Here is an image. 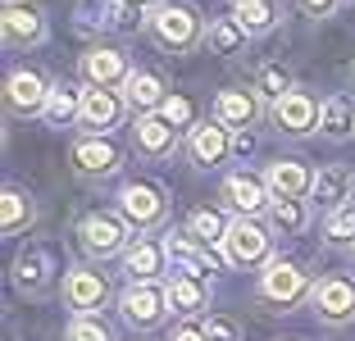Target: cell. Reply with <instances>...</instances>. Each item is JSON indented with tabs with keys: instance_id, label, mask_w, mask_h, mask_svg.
Wrapping results in <instances>:
<instances>
[{
	"instance_id": "obj_1",
	"label": "cell",
	"mask_w": 355,
	"mask_h": 341,
	"mask_svg": "<svg viewBox=\"0 0 355 341\" xmlns=\"http://www.w3.org/2000/svg\"><path fill=\"white\" fill-rule=\"evenodd\" d=\"M114 209L137 237H164L173 227V200L155 177H128L114 191Z\"/></svg>"
},
{
	"instance_id": "obj_2",
	"label": "cell",
	"mask_w": 355,
	"mask_h": 341,
	"mask_svg": "<svg viewBox=\"0 0 355 341\" xmlns=\"http://www.w3.org/2000/svg\"><path fill=\"white\" fill-rule=\"evenodd\" d=\"M150 42L168 55H196L209 37V19L191 5V0H164L146 14Z\"/></svg>"
},
{
	"instance_id": "obj_3",
	"label": "cell",
	"mask_w": 355,
	"mask_h": 341,
	"mask_svg": "<svg viewBox=\"0 0 355 341\" xmlns=\"http://www.w3.org/2000/svg\"><path fill=\"white\" fill-rule=\"evenodd\" d=\"M64 273H60V255L46 241H23L10 259V287L23 300H46L51 291H60Z\"/></svg>"
},
{
	"instance_id": "obj_4",
	"label": "cell",
	"mask_w": 355,
	"mask_h": 341,
	"mask_svg": "<svg viewBox=\"0 0 355 341\" xmlns=\"http://www.w3.org/2000/svg\"><path fill=\"white\" fill-rule=\"evenodd\" d=\"M273 227L264 218H232L228 237H223V259H228V269H246V273H264L273 264Z\"/></svg>"
},
{
	"instance_id": "obj_5",
	"label": "cell",
	"mask_w": 355,
	"mask_h": 341,
	"mask_svg": "<svg viewBox=\"0 0 355 341\" xmlns=\"http://www.w3.org/2000/svg\"><path fill=\"white\" fill-rule=\"evenodd\" d=\"M114 310H119V323L132 332H155L168 323L173 305H168V287L164 282H123L114 296Z\"/></svg>"
},
{
	"instance_id": "obj_6",
	"label": "cell",
	"mask_w": 355,
	"mask_h": 341,
	"mask_svg": "<svg viewBox=\"0 0 355 341\" xmlns=\"http://www.w3.org/2000/svg\"><path fill=\"white\" fill-rule=\"evenodd\" d=\"M310 291H314L310 269H305L301 259L278 255L269 269L260 273V287H255V296H260L264 305H273L278 314H292L296 305H310Z\"/></svg>"
},
{
	"instance_id": "obj_7",
	"label": "cell",
	"mask_w": 355,
	"mask_h": 341,
	"mask_svg": "<svg viewBox=\"0 0 355 341\" xmlns=\"http://www.w3.org/2000/svg\"><path fill=\"white\" fill-rule=\"evenodd\" d=\"M78 246H83L87 264H105V259H123V250L132 246V227L123 223L119 209H92L78 223Z\"/></svg>"
},
{
	"instance_id": "obj_8",
	"label": "cell",
	"mask_w": 355,
	"mask_h": 341,
	"mask_svg": "<svg viewBox=\"0 0 355 341\" xmlns=\"http://www.w3.org/2000/svg\"><path fill=\"white\" fill-rule=\"evenodd\" d=\"M319 114H324V100L310 87H296L278 105H269V119L264 123L282 141H310V137H319Z\"/></svg>"
},
{
	"instance_id": "obj_9",
	"label": "cell",
	"mask_w": 355,
	"mask_h": 341,
	"mask_svg": "<svg viewBox=\"0 0 355 341\" xmlns=\"http://www.w3.org/2000/svg\"><path fill=\"white\" fill-rule=\"evenodd\" d=\"M119 291L110 287V273H101V264H73L64 269V282H60V300L69 319H83V314H101L105 305H114Z\"/></svg>"
},
{
	"instance_id": "obj_10",
	"label": "cell",
	"mask_w": 355,
	"mask_h": 341,
	"mask_svg": "<svg viewBox=\"0 0 355 341\" xmlns=\"http://www.w3.org/2000/svg\"><path fill=\"white\" fill-rule=\"evenodd\" d=\"M182 146H187V132L173 128L164 114H137L132 128H128V150H132L141 164H164Z\"/></svg>"
},
{
	"instance_id": "obj_11",
	"label": "cell",
	"mask_w": 355,
	"mask_h": 341,
	"mask_svg": "<svg viewBox=\"0 0 355 341\" xmlns=\"http://www.w3.org/2000/svg\"><path fill=\"white\" fill-rule=\"evenodd\" d=\"M69 168H73L78 182H110V177L123 168V146L114 137H73L69 146Z\"/></svg>"
},
{
	"instance_id": "obj_12",
	"label": "cell",
	"mask_w": 355,
	"mask_h": 341,
	"mask_svg": "<svg viewBox=\"0 0 355 341\" xmlns=\"http://www.w3.org/2000/svg\"><path fill=\"white\" fill-rule=\"evenodd\" d=\"M164 250H168V269H173V273H187V278H200V282H209V273L228 269L223 250L196 241L187 227H168V232H164Z\"/></svg>"
},
{
	"instance_id": "obj_13",
	"label": "cell",
	"mask_w": 355,
	"mask_h": 341,
	"mask_svg": "<svg viewBox=\"0 0 355 341\" xmlns=\"http://www.w3.org/2000/svg\"><path fill=\"white\" fill-rule=\"evenodd\" d=\"M132 78V60L123 46L96 42L78 55V82L83 87H101V91H123V82Z\"/></svg>"
},
{
	"instance_id": "obj_14",
	"label": "cell",
	"mask_w": 355,
	"mask_h": 341,
	"mask_svg": "<svg viewBox=\"0 0 355 341\" xmlns=\"http://www.w3.org/2000/svg\"><path fill=\"white\" fill-rule=\"evenodd\" d=\"M310 310L324 328H351L355 323V278L351 273H324V278H314Z\"/></svg>"
},
{
	"instance_id": "obj_15",
	"label": "cell",
	"mask_w": 355,
	"mask_h": 341,
	"mask_svg": "<svg viewBox=\"0 0 355 341\" xmlns=\"http://www.w3.org/2000/svg\"><path fill=\"white\" fill-rule=\"evenodd\" d=\"M0 32H5V51H42L51 42V19H46L42 5L32 0H14L5 5V19H0Z\"/></svg>"
},
{
	"instance_id": "obj_16",
	"label": "cell",
	"mask_w": 355,
	"mask_h": 341,
	"mask_svg": "<svg viewBox=\"0 0 355 341\" xmlns=\"http://www.w3.org/2000/svg\"><path fill=\"white\" fill-rule=\"evenodd\" d=\"M51 82L55 78H46L32 64L10 69V78H5V110H10V119H42L46 100H51Z\"/></svg>"
},
{
	"instance_id": "obj_17",
	"label": "cell",
	"mask_w": 355,
	"mask_h": 341,
	"mask_svg": "<svg viewBox=\"0 0 355 341\" xmlns=\"http://www.w3.org/2000/svg\"><path fill=\"white\" fill-rule=\"evenodd\" d=\"M182 155L200 168V173H214L223 168V159H232V132L219 123V119H196L187 128V146H182Z\"/></svg>"
},
{
	"instance_id": "obj_18",
	"label": "cell",
	"mask_w": 355,
	"mask_h": 341,
	"mask_svg": "<svg viewBox=\"0 0 355 341\" xmlns=\"http://www.w3.org/2000/svg\"><path fill=\"white\" fill-rule=\"evenodd\" d=\"M219 200L232 218H264L269 214V186H264V173H251V168H232L219 186Z\"/></svg>"
},
{
	"instance_id": "obj_19",
	"label": "cell",
	"mask_w": 355,
	"mask_h": 341,
	"mask_svg": "<svg viewBox=\"0 0 355 341\" xmlns=\"http://www.w3.org/2000/svg\"><path fill=\"white\" fill-rule=\"evenodd\" d=\"M209 119H219L228 132H255V123L269 119V110H264V100L251 91V82H246V87H223V91H214Z\"/></svg>"
},
{
	"instance_id": "obj_20",
	"label": "cell",
	"mask_w": 355,
	"mask_h": 341,
	"mask_svg": "<svg viewBox=\"0 0 355 341\" xmlns=\"http://www.w3.org/2000/svg\"><path fill=\"white\" fill-rule=\"evenodd\" d=\"M119 273L123 282H168V250L164 237H132V246L119 259Z\"/></svg>"
},
{
	"instance_id": "obj_21",
	"label": "cell",
	"mask_w": 355,
	"mask_h": 341,
	"mask_svg": "<svg viewBox=\"0 0 355 341\" xmlns=\"http://www.w3.org/2000/svg\"><path fill=\"white\" fill-rule=\"evenodd\" d=\"M123 119H128L123 91H101V87H87L78 132H83V137H114V128H123Z\"/></svg>"
},
{
	"instance_id": "obj_22",
	"label": "cell",
	"mask_w": 355,
	"mask_h": 341,
	"mask_svg": "<svg viewBox=\"0 0 355 341\" xmlns=\"http://www.w3.org/2000/svg\"><path fill=\"white\" fill-rule=\"evenodd\" d=\"M264 186L273 200H310L314 191V168L296 155H282L273 164H264Z\"/></svg>"
},
{
	"instance_id": "obj_23",
	"label": "cell",
	"mask_w": 355,
	"mask_h": 341,
	"mask_svg": "<svg viewBox=\"0 0 355 341\" xmlns=\"http://www.w3.org/2000/svg\"><path fill=\"white\" fill-rule=\"evenodd\" d=\"M351 191H355V173H351L346 164H324V168H314V191H310L314 214H333V209L351 205Z\"/></svg>"
},
{
	"instance_id": "obj_24",
	"label": "cell",
	"mask_w": 355,
	"mask_h": 341,
	"mask_svg": "<svg viewBox=\"0 0 355 341\" xmlns=\"http://www.w3.org/2000/svg\"><path fill=\"white\" fill-rule=\"evenodd\" d=\"M168 82H164V73L159 69H132V78L123 82V100H128V114H159L168 100Z\"/></svg>"
},
{
	"instance_id": "obj_25",
	"label": "cell",
	"mask_w": 355,
	"mask_h": 341,
	"mask_svg": "<svg viewBox=\"0 0 355 341\" xmlns=\"http://www.w3.org/2000/svg\"><path fill=\"white\" fill-rule=\"evenodd\" d=\"M37 196H32L28 186L19 182H5V191H0V232L5 237H23V232H32V223H37Z\"/></svg>"
},
{
	"instance_id": "obj_26",
	"label": "cell",
	"mask_w": 355,
	"mask_h": 341,
	"mask_svg": "<svg viewBox=\"0 0 355 341\" xmlns=\"http://www.w3.org/2000/svg\"><path fill=\"white\" fill-rule=\"evenodd\" d=\"M83 96H87V87L78 82V78H55L42 123H51V128H78V119H83Z\"/></svg>"
},
{
	"instance_id": "obj_27",
	"label": "cell",
	"mask_w": 355,
	"mask_h": 341,
	"mask_svg": "<svg viewBox=\"0 0 355 341\" xmlns=\"http://www.w3.org/2000/svg\"><path fill=\"white\" fill-rule=\"evenodd\" d=\"M319 137L328 146H346L355 141V96L351 91H333L324 96V114H319Z\"/></svg>"
},
{
	"instance_id": "obj_28",
	"label": "cell",
	"mask_w": 355,
	"mask_h": 341,
	"mask_svg": "<svg viewBox=\"0 0 355 341\" xmlns=\"http://www.w3.org/2000/svg\"><path fill=\"white\" fill-rule=\"evenodd\" d=\"M96 10V23L92 32H114V37H137L146 32V10H137L128 0H87Z\"/></svg>"
},
{
	"instance_id": "obj_29",
	"label": "cell",
	"mask_w": 355,
	"mask_h": 341,
	"mask_svg": "<svg viewBox=\"0 0 355 341\" xmlns=\"http://www.w3.org/2000/svg\"><path fill=\"white\" fill-rule=\"evenodd\" d=\"M168 305L178 319H205L209 314V282L187 278V273H168Z\"/></svg>"
},
{
	"instance_id": "obj_30",
	"label": "cell",
	"mask_w": 355,
	"mask_h": 341,
	"mask_svg": "<svg viewBox=\"0 0 355 341\" xmlns=\"http://www.w3.org/2000/svg\"><path fill=\"white\" fill-rule=\"evenodd\" d=\"M296 87H301V82H296V73L287 69L282 60H260V64H255V73H251V91L264 100V110L278 105L282 96L296 91Z\"/></svg>"
},
{
	"instance_id": "obj_31",
	"label": "cell",
	"mask_w": 355,
	"mask_h": 341,
	"mask_svg": "<svg viewBox=\"0 0 355 341\" xmlns=\"http://www.w3.org/2000/svg\"><path fill=\"white\" fill-rule=\"evenodd\" d=\"M232 19L241 23V32H246L251 42H260V37L278 32L282 5H278V0H237V5H232Z\"/></svg>"
},
{
	"instance_id": "obj_32",
	"label": "cell",
	"mask_w": 355,
	"mask_h": 341,
	"mask_svg": "<svg viewBox=\"0 0 355 341\" xmlns=\"http://www.w3.org/2000/svg\"><path fill=\"white\" fill-rule=\"evenodd\" d=\"M264 223L273 227V237H305L314 223V205L310 200H269Z\"/></svg>"
},
{
	"instance_id": "obj_33",
	"label": "cell",
	"mask_w": 355,
	"mask_h": 341,
	"mask_svg": "<svg viewBox=\"0 0 355 341\" xmlns=\"http://www.w3.org/2000/svg\"><path fill=\"white\" fill-rule=\"evenodd\" d=\"M246 32H241V23L232 19V14H223V19H209V37H205V51L219 55V60H237V55H246Z\"/></svg>"
},
{
	"instance_id": "obj_34",
	"label": "cell",
	"mask_w": 355,
	"mask_h": 341,
	"mask_svg": "<svg viewBox=\"0 0 355 341\" xmlns=\"http://www.w3.org/2000/svg\"><path fill=\"white\" fill-rule=\"evenodd\" d=\"M196 241H205V246H223V237H228V227H232V214L219 205H200L187 214V223H182Z\"/></svg>"
},
{
	"instance_id": "obj_35",
	"label": "cell",
	"mask_w": 355,
	"mask_h": 341,
	"mask_svg": "<svg viewBox=\"0 0 355 341\" xmlns=\"http://www.w3.org/2000/svg\"><path fill=\"white\" fill-rule=\"evenodd\" d=\"M319 241H324V250H342V255H351V250H355V205H342V209H333V214H324V223H319Z\"/></svg>"
},
{
	"instance_id": "obj_36",
	"label": "cell",
	"mask_w": 355,
	"mask_h": 341,
	"mask_svg": "<svg viewBox=\"0 0 355 341\" xmlns=\"http://www.w3.org/2000/svg\"><path fill=\"white\" fill-rule=\"evenodd\" d=\"M64 341H119L114 323H105V314H83V319H69Z\"/></svg>"
},
{
	"instance_id": "obj_37",
	"label": "cell",
	"mask_w": 355,
	"mask_h": 341,
	"mask_svg": "<svg viewBox=\"0 0 355 341\" xmlns=\"http://www.w3.org/2000/svg\"><path fill=\"white\" fill-rule=\"evenodd\" d=\"M205 337L209 341H241V319L237 314H205Z\"/></svg>"
},
{
	"instance_id": "obj_38",
	"label": "cell",
	"mask_w": 355,
	"mask_h": 341,
	"mask_svg": "<svg viewBox=\"0 0 355 341\" xmlns=\"http://www.w3.org/2000/svg\"><path fill=\"white\" fill-rule=\"evenodd\" d=\"M159 114H164V119H168L173 128H182V132H187V128L196 123V110H191V100H187V96H178V91L164 100V110H159Z\"/></svg>"
},
{
	"instance_id": "obj_39",
	"label": "cell",
	"mask_w": 355,
	"mask_h": 341,
	"mask_svg": "<svg viewBox=\"0 0 355 341\" xmlns=\"http://www.w3.org/2000/svg\"><path fill=\"white\" fill-rule=\"evenodd\" d=\"M168 341H209L205 337V319H178L173 332H168Z\"/></svg>"
},
{
	"instance_id": "obj_40",
	"label": "cell",
	"mask_w": 355,
	"mask_h": 341,
	"mask_svg": "<svg viewBox=\"0 0 355 341\" xmlns=\"http://www.w3.org/2000/svg\"><path fill=\"white\" fill-rule=\"evenodd\" d=\"M296 5H301L310 19H333V14L342 10V0H296Z\"/></svg>"
},
{
	"instance_id": "obj_41",
	"label": "cell",
	"mask_w": 355,
	"mask_h": 341,
	"mask_svg": "<svg viewBox=\"0 0 355 341\" xmlns=\"http://www.w3.org/2000/svg\"><path fill=\"white\" fill-rule=\"evenodd\" d=\"M255 146H260V137H255V132H232V159H251Z\"/></svg>"
},
{
	"instance_id": "obj_42",
	"label": "cell",
	"mask_w": 355,
	"mask_h": 341,
	"mask_svg": "<svg viewBox=\"0 0 355 341\" xmlns=\"http://www.w3.org/2000/svg\"><path fill=\"white\" fill-rule=\"evenodd\" d=\"M342 78H346V91L355 96V60H351V64H346V69H342Z\"/></svg>"
},
{
	"instance_id": "obj_43",
	"label": "cell",
	"mask_w": 355,
	"mask_h": 341,
	"mask_svg": "<svg viewBox=\"0 0 355 341\" xmlns=\"http://www.w3.org/2000/svg\"><path fill=\"white\" fill-rule=\"evenodd\" d=\"M128 5H137V10H146V14H150L155 5H164V0H128Z\"/></svg>"
},
{
	"instance_id": "obj_44",
	"label": "cell",
	"mask_w": 355,
	"mask_h": 341,
	"mask_svg": "<svg viewBox=\"0 0 355 341\" xmlns=\"http://www.w3.org/2000/svg\"><path fill=\"white\" fill-rule=\"evenodd\" d=\"M351 205H355V191H351Z\"/></svg>"
},
{
	"instance_id": "obj_45",
	"label": "cell",
	"mask_w": 355,
	"mask_h": 341,
	"mask_svg": "<svg viewBox=\"0 0 355 341\" xmlns=\"http://www.w3.org/2000/svg\"><path fill=\"white\" fill-rule=\"evenodd\" d=\"M5 5H14V0H5Z\"/></svg>"
},
{
	"instance_id": "obj_46",
	"label": "cell",
	"mask_w": 355,
	"mask_h": 341,
	"mask_svg": "<svg viewBox=\"0 0 355 341\" xmlns=\"http://www.w3.org/2000/svg\"><path fill=\"white\" fill-rule=\"evenodd\" d=\"M351 259H355V250H351Z\"/></svg>"
},
{
	"instance_id": "obj_47",
	"label": "cell",
	"mask_w": 355,
	"mask_h": 341,
	"mask_svg": "<svg viewBox=\"0 0 355 341\" xmlns=\"http://www.w3.org/2000/svg\"><path fill=\"white\" fill-rule=\"evenodd\" d=\"M232 5H237V0H232Z\"/></svg>"
}]
</instances>
